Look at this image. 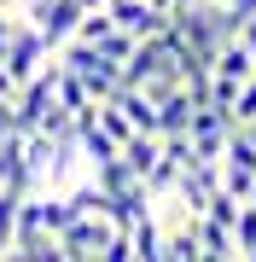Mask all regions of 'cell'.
Masks as SVG:
<instances>
[{
  "mask_svg": "<svg viewBox=\"0 0 256 262\" xmlns=\"http://www.w3.org/2000/svg\"><path fill=\"white\" fill-rule=\"evenodd\" d=\"M111 233H117V222H105V215L82 210L70 227H58V251H64V262H105Z\"/></svg>",
  "mask_w": 256,
  "mask_h": 262,
  "instance_id": "1",
  "label": "cell"
},
{
  "mask_svg": "<svg viewBox=\"0 0 256 262\" xmlns=\"http://www.w3.org/2000/svg\"><path fill=\"white\" fill-rule=\"evenodd\" d=\"M47 58H53L47 35H41V29L29 24V18H18V24H12V41H6V53H0V64L12 70V82H29V76H35L41 64H47Z\"/></svg>",
  "mask_w": 256,
  "mask_h": 262,
  "instance_id": "2",
  "label": "cell"
},
{
  "mask_svg": "<svg viewBox=\"0 0 256 262\" xmlns=\"http://www.w3.org/2000/svg\"><path fill=\"white\" fill-rule=\"evenodd\" d=\"M233 134V117L221 105H192V122H187V140H192V158L198 163H221V146Z\"/></svg>",
  "mask_w": 256,
  "mask_h": 262,
  "instance_id": "3",
  "label": "cell"
},
{
  "mask_svg": "<svg viewBox=\"0 0 256 262\" xmlns=\"http://www.w3.org/2000/svg\"><path fill=\"white\" fill-rule=\"evenodd\" d=\"M29 24L47 35V47H64L82 24V0H29Z\"/></svg>",
  "mask_w": 256,
  "mask_h": 262,
  "instance_id": "4",
  "label": "cell"
},
{
  "mask_svg": "<svg viewBox=\"0 0 256 262\" xmlns=\"http://www.w3.org/2000/svg\"><path fill=\"white\" fill-rule=\"evenodd\" d=\"M105 12H111V24L128 29L134 41H140V35H157V29H169V12L152 6V0H105Z\"/></svg>",
  "mask_w": 256,
  "mask_h": 262,
  "instance_id": "5",
  "label": "cell"
},
{
  "mask_svg": "<svg viewBox=\"0 0 256 262\" xmlns=\"http://www.w3.org/2000/svg\"><path fill=\"white\" fill-rule=\"evenodd\" d=\"M187 222H192V233H198L204 262H227V256H239V245H233V227H227V222H216V215H187Z\"/></svg>",
  "mask_w": 256,
  "mask_h": 262,
  "instance_id": "6",
  "label": "cell"
},
{
  "mask_svg": "<svg viewBox=\"0 0 256 262\" xmlns=\"http://www.w3.org/2000/svg\"><path fill=\"white\" fill-rule=\"evenodd\" d=\"M128 256L134 262H157L163 256V222H157V210H140L128 222Z\"/></svg>",
  "mask_w": 256,
  "mask_h": 262,
  "instance_id": "7",
  "label": "cell"
},
{
  "mask_svg": "<svg viewBox=\"0 0 256 262\" xmlns=\"http://www.w3.org/2000/svg\"><path fill=\"white\" fill-rule=\"evenodd\" d=\"M6 256H18V262H64V251H58V233H53V227H35V233H18Z\"/></svg>",
  "mask_w": 256,
  "mask_h": 262,
  "instance_id": "8",
  "label": "cell"
},
{
  "mask_svg": "<svg viewBox=\"0 0 256 262\" xmlns=\"http://www.w3.org/2000/svg\"><path fill=\"white\" fill-rule=\"evenodd\" d=\"M157 262H204V251H198V233H192V222L180 215L175 227H163V256Z\"/></svg>",
  "mask_w": 256,
  "mask_h": 262,
  "instance_id": "9",
  "label": "cell"
},
{
  "mask_svg": "<svg viewBox=\"0 0 256 262\" xmlns=\"http://www.w3.org/2000/svg\"><path fill=\"white\" fill-rule=\"evenodd\" d=\"M187 122H192V94L187 88L157 99V134H187Z\"/></svg>",
  "mask_w": 256,
  "mask_h": 262,
  "instance_id": "10",
  "label": "cell"
},
{
  "mask_svg": "<svg viewBox=\"0 0 256 262\" xmlns=\"http://www.w3.org/2000/svg\"><path fill=\"white\" fill-rule=\"evenodd\" d=\"M157 151H163V140H157V134H128V140L117 146V158H123V163L134 169V175L146 181V169L157 163Z\"/></svg>",
  "mask_w": 256,
  "mask_h": 262,
  "instance_id": "11",
  "label": "cell"
},
{
  "mask_svg": "<svg viewBox=\"0 0 256 262\" xmlns=\"http://www.w3.org/2000/svg\"><path fill=\"white\" fill-rule=\"evenodd\" d=\"M233 245H239V256L256 251V204H239V215H233Z\"/></svg>",
  "mask_w": 256,
  "mask_h": 262,
  "instance_id": "12",
  "label": "cell"
},
{
  "mask_svg": "<svg viewBox=\"0 0 256 262\" xmlns=\"http://www.w3.org/2000/svg\"><path fill=\"white\" fill-rule=\"evenodd\" d=\"M227 117L245 128V122H256V76H245L239 82V94H233V105H227Z\"/></svg>",
  "mask_w": 256,
  "mask_h": 262,
  "instance_id": "13",
  "label": "cell"
},
{
  "mask_svg": "<svg viewBox=\"0 0 256 262\" xmlns=\"http://www.w3.org/2000/svg\"><path fill=\"white\" fill-rule=\"evenodd\" d=\"M12 94H18V82H12V70L0 64V99H12Z\"/></svg>",
  "mask_w": 256,
  "mask_h": 262,
  "instance_id": "14",
  "label": "cell"
},
{
  "mask_svg": "<svg viewBox=\"0 0 256 262\" xmlns=\"http://www.w3.org/2000/svg\"><path fill=\"white\" fill-rule=\"evenodd\" d=\"M227 6L239 12V18H256V0H227Z\"/></svg>",
  "mask_w": 256,
  "mask_h": 262,
  "instance_id": "15",
  "label": "cell"
},
{
  "mask_svg": "<svg viewBox=\"0 0 256 262\" xmlns=\"http://www.w3.org/2000/svg\"><path fill=\"white\" fill-rule=\"evenodd\" d=\"M6 105H12V99H0V140H6V134H12V128H6Z\"/></svg>",
  "mask_w": 256,
  "mask_h": 262,
  "instance_id": "16",
  "label": "cell"
},
{
  "mask_svg": "<svg viewBox=\"0 0 256 262\" xmlns=\"http://www.w3.org/2000/svg\"><path fill=\"white\" fill-rule=\"evenodd\" d=\"M12 251V233H6V227H0V256H6Z\"/></svg>",
  "mask_w": 256,
  "mask_h": 262,
  "instance_id": "17",
  "label": "cell"
},
{
  "mask_svg": "<svg viewBox=\"0 0 256 262\" xmlns=\"http://www.w3.org/2000/svg\"><path fill=\"white\" fill-rule=\"evenodd\" d=\"M94 6H105V0H82V12H94Z\"/></svg>",
  "mask_w": 256,
  "mask_h": 262,
  "instance_id": "18",
  "label": "cell"
},
{
  "mask_svg": "<svg viewBox=\"0 0 256 262\" xmlns=\"http://www.w3.org/2000/svg\"><path fill=\"white\" fill-rule=\"evenodd\" d=\"M180 6H192V0H169V12H180Z\"/></svg>",
  "mask_w": 256,
  "mask_h": 262,
  "instance_id": "19",
  "label": "cell"
},
{
  "mask_svg": "<svg viewBox=\"0 0 256 262\" xmlns=\"http://www.w3.org/2000/svg\"><path fill=\"white\" fill-rule=\"evenodd\" d=\"M245 134H250V140H256V122H245Z\"/></svg>",
  "mask_w": 256,
  "mask_h": 262,
  "instance_id": "20",
  "label": "cell"
}]
</instances>
